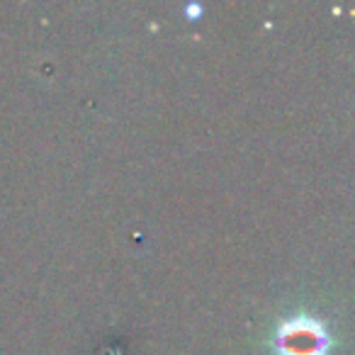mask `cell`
<instances>
[{"label":"cell","mask_w":355,"mask_h":355,"mask_svg":"<svg viewBox=\"0 0 355 355\" xmlns=\"http://www.w3.org/2000/svg\"><path fill=\"white\" fill-rule=\"evenodd\" d=\"M275 345L280 355H326L331 338L321 321L300 314L280 326Z\"/></svg>","instance_id":"1"}]
</instances>
